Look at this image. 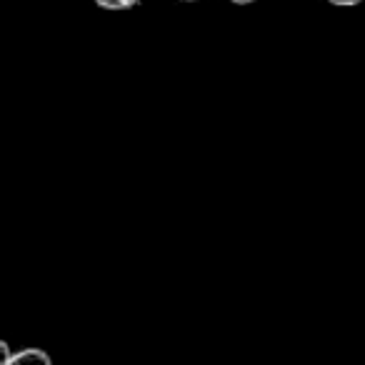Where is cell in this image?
<instances>
[{"instance_id": "1", "label": "cell", "mask_w": 365, "mask_h": 365, "mask_svg": "<svg viewBox=\"0 0 365 365\" xmlns=\"http://www.w3.org/2000/svg\"><path fill=\"white\" fill-rule=\"evenodd\" d=\"M8 365H53V360H51V355L41 348H23L11 355Z\"/></svg>"}, {"instance_id": "2", "label": "cell", "mask_w": 365, "mask_h": 365, "mask_svg": "<svg viewBox=\"0 0 365 365\" xmlns=\"http://www.w3.org/2000/svg\"><path fill=\"white\" fill-rule=\"evenodd\" d=\"M96 3L101 8H106V11H130L143 0H96Z\"/></svg>"}, {"instance_id": "3", "label": "cell", "mask_w": 365, "mask_h": 365, "mask_svg": "<svg viewBox=\"0 0 365 365\" xmlns=\"http://www.w3.org/2000/svg\"><path fill=\"white\" fill-rule=\"evenodd\" d=\"M13 355V348L8 345V340L0 338V365H8V360H11Z\"/></svg>"}, {"instance_id": "4", "label": "cell", "mask_w": 365, "mask_h": 365, "mask_svg": "<svg viewBox=\"0 0 365 365\" xmlns=\"http://www.w3.org/2000/svg\"><path fill=\"white\" fill-rule=\"evenodd\" d=\"M333 6H340V8H353V6H360L363 0H328Z\"/></svg>"}, {"instance_id": "5", "label": "cell", "mask_w": 365, "mask_h": 365, "mask_svg": "<svg viewBox=\"0 0 365 365\" xmlns=\"http://www.w3.org/2000/svg\"><path fill=\"white\" fill-rule=\"evenodd\" d=\"M230 3H235V6H250V3H255V0H230Z\"/></svg>"}, {"instance_id": "6", "label": "cell", "mask_w": 365, "mask_h": 365, "mask_svg": "<svg viewBox=\"0 0 365 365\" xmlns=\"http://www.w3.org/2000/svg\"><path fill=\"white\" fill-rule=\"evenodd\" d=\"M178 3H198V0H178Z\"/></svg>"}]
</instances>
